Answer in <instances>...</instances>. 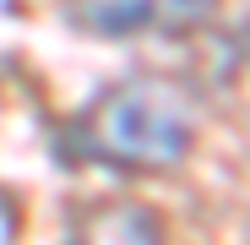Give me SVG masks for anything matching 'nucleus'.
I'll list each match as a JSON object with an SVG mask.
<instances>
[{
	"mask_svg": "<svg viewBox=\"0 0 250 245\" xmlns=\"http://www.w3.org/2000/svg\"><path fill=\"white\" fill-rule=\"evenodd\" d=\"M98 142L109 158L131 163V169H174L190 153L196 136V114L185 104V93L163 76H136L114 88L98 109Z\"/></svg>",
	"mask_w": 250,
	"mask_h": 245,
	"instance_id": "1",
	"label": "nucleus"
},
{
	"mask_svg": "<svg viewBox=\"0 0 250 245\" xmlns=\"http://www.w3.org/2000/svg\"><path fill=\"white\" fill-rule=\"evenodd\" d=\"M218 0H87L82 22L104 38H125L142 27H190L212 11Z\"/></svg>",
	"mask_w": 250,
	"mask_h": 245,
	"instance_id": "2",
	"label": "nucleus"
},
{
	"mask_svg": "<svg viewBox=\"0 0 250 245\" xmlns=\"http://www.w3.org/2000/svg\"><path fill=\"white\" fill-rule=\"evenodd\" d=\"M93 245H158V223L136 207H114L93 223Z\"/></svg>",
	"mask_w": 250,
	"mask_h": 245,
	"instance_id": "3",
	"label": "nucleus"
},
{
	"mask_svg": "<svg viewBox=\"0 0 250 245\" xmlns=\"http://www.w3.org/2000/svg\"><path fill=\"white\" fill-rule=\"evenodd\" d=\"M239 49H245V60H250V17H245V27H239Z\"/></svg>",
	"mask_w": 250,
	"mask_h": 245,
	"instance_id": "4",
	"label": "nucleus"
}]
</instances>
